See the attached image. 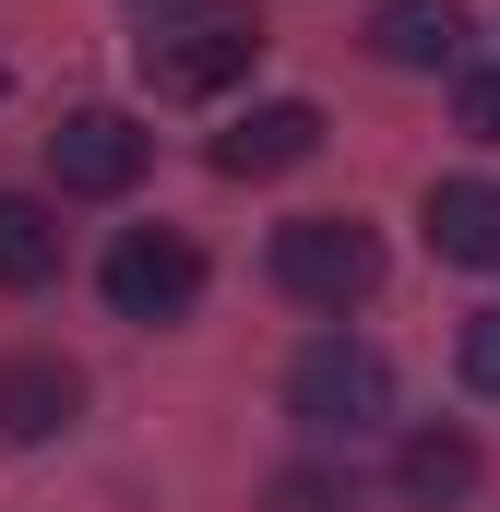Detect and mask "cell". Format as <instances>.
<instances>
[{
  "label": "cell",
  "mask_w": 500,
  "mask_h": 512,
  "mask_svg": "<svg viewBox=\"0 0 500 512\" xmlns=\"http://www.w3.org/2000/svg\"><path fill=\"white\" fill-rule=\"evenodd\" d=\"M72 405H84V382H72L60 358H0V441H12V453H24V441H60Z\"/></svg>",
  "instance_id": "10"
},
{
  "label": "cell",
  "mask_w": 500,
  "mask_h": 512,
  "mask_svg": "<svg viewBox=\"0 0 500 512\" xmlns=\"http://www.w3.org/2000/svg\"><path fill=\"white\" fill-rule=\"evenodd\" d=\"M286 417H298L310 441H381V429H393V358L358 346V334L298 346V370H286Z\"/></svg>",
  "instance_id": "2"
},
{
  "label": "cell",
  "mask_w": 500,
  "mask_h": 512,
  "mask_svg": "<svg viewBox=\"0 0 500 512\" xmlns=\"http://www.w3.org/2000/svg\"><path fill=\"white\" fill-rule=\"evenodd\" d=\"M96 286H108V310H120V322H179V310L203 298V251H191L179 227H120Z\"/></svg>",
  "instance_id": "4"
},
{
  "label": "cell",
  "mask_w": 500,
  "mask_h": 512,
  "mask_svg": "<svg viewBox=\"0 0 500 512\" xmlns=\"http://www.w3.org/2000/svg\"><path fill=\"white\" fill-rule=\"evenodd\" d=\"M453 370H465V393H489V405H500V310H477V322H465Z\"/></svg>",
  "instance_id": "12"
},
{
  "label": "cell",
  "mask_w": 500,
  "mask_h": 512,
  "mask_svg": "<svg viewBox=\"0 0 500 512\" xmlns=\"http://www.w3.org/2000/svg\"><path fill=\"white\" fill-rule=\"evenodd\" d=\"M417 227H429V251H441V262L500 274V179H429Z\"/></svg>",
  "instance_id": "7"
},
{
  "label": "cell",
  "mask_w": 500,
  "mask_h": 512,
  "mask_svg": "<svg viewBox=\"0 0 500 512\" xmlns=\"http://www.w3.org/2000/svg\"><path fill=\"white\" fill-rule=\"evenodd\" d=\"M60 274V215L36 191H0V286H48Z\"/></svg>",
  "instance_id": "11"
},
{
  "label": "cell",
  "mask_w": 500,
  "mask_h": 512,
  "mask_svg": "<svg viewBox=\"0 0 500 512\" xmlns=\"http://www.w3.org/2000/svg\"><path fill=\"white\" fill-rule=\"evenodd\" d=\"M274 286H286L298 310H334V322H346L381 286V239L358 215H286V227H274Z\"/></svg>",
  "instance_id": "3"
},
{
  "label": "cell",
  "mask_w": 500,
  "mask_h": 512,
  "mask_svg": "<svg viewBox=\"0 0 500 512\" xmlns=\"http://www.w3.org/2000/svg\"><path fill=\"white\" fill-rule=\"evenodd\" d=\"M453 120L477 131V143H500V72H465L453 84Z\"/></svg>",
  "instance_id": "14"
},
{
  "label": "cell",
  "mask_w": 500,
  "mask_h": 512,
  "mask_svg": "<svg viewBox=\"0 0 500 512\" xmlns=\"http://www.w3.org/2000/svg\"><path fill=\"white\" fill-rule=\"evenodd\" d=\"M0 96H12V72H0Z\"/></svg>",
  "instance_id": "15"
},
{
  "label": "cell",
  "mask_w": 500,
  "mask_h": 512,
  "mask_svg": "<svg viewBox=\"0 0 500 512\" xmlns=\"http://www.w3.org/2000/svg\"><path fill=\"white\" fill-rule=\"evenodd\" d=\"M370 48L393 72H465V0H381Z\"/></svg>",
  "instance_id": "9"
},
{
  "label": "cell",
  "mask_w": 500,
  "mask_h": 512,
  "mask_svg": "<svg viewBox=\"0 0 500 512\" xmlns=\"http://www.w3.org/2000/svg\"><path fill=\"white\" fill-rule=\"evenodd\" d=\"M274 512H346V477L334 465H298V477H274Z\"/></svg>",
  "instance_id": "13"
},
{
  "label": "cell",
  "mask_w": 500,
  "mask_h": 512,
  "mask_svg": "<svg viewBox=\"0 0 500 512\" xmlns=\"http://www.w3.org/2000/svg\"><path fill=\"white\" fill-rule=\"evenodd\" d=\"M48 167H60V191H84V203H120L131 179L155 167V131L131 120V108H72V120L48 131Z\"/></svg>",
  "instance_id": "5"
},
{
  "label": "cell",
  "mask_w": 500,
  "mask_h": 512,
  "mask_svg": "<svg viewBox=\"0 0 500 512\" xmlns=\"http://www.w3.org/2000/svg\"><path fill=\"white\" fill-rule=\"evenodd\" d=\"M477 477H489V453H477L465 429H405V441H393V489H405L417 512L477 501Z\"/></svg>",
  "instance_id": "8"
},
{
  "label": "cell",
  "mask_w": 500,
  "mask_h": 512,
  "mask_svg": "<svg viewBox=\"0 0 500 512\" xmlns=\"http://www.w3.org/2000/svg\"><path fill=\"white\" fill-rule=\"evenodd\" d=\"M250 60H262V12L250 0H167L143 24V96H167V108H215Z\"/></svg>",
  "instance_id": "1"
},
{
  "label": "cell",
  "mask_w": 500,
  "mask_h": 512,
  "mask_svg": "<svg viewBox=\"0 0 500 512\" xmlns=\"http://www.w3.org/2000/svg\"><path fill=\"white\" fill-rule=\"evenodd\" d=\"M322 155V108L310 96H274V108H250L239 131H215V167L227 179H286V167H310Z\"/></svg>",
  "instance_id": "6"
}]
</instances>
